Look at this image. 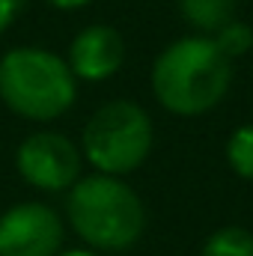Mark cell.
<instances>
[{"mask_svg":"<svg viewBox=\"0 0 253 256\" xmlns=\"http://www.w3.org/2000/svg\"><path fill=\"white\" fill-rule=\"evenodd\" d=\"M236 63L212 36L185 33L167 42L149 68V90L161 110L179 120L212 114L232 90Z\"/></svg>","mask_w":253,"mask_h":256,"instance_id":"cell-1","label":"cell"},{"mask_svg":"<svg viewBox=\"0 0 253 256\" xmlns=\"http://www.w3.org/2000/svg\"><path fill=\"white\" fill-rule=\"evenodd\" d=\"M66 226L96 254H126L146 236V206L128 179L84 173L66 191Z\"/></svg>","mask_w":253,"mask_h":256,"instance_id":"cell-2","label":"cell"},{"mask_svg":"<svg viewBox=\"0 0 253 256\" xmlns=\"http://www.w3.org/2000/svg\"><path fill=\"white\" fill-rule=\"evenodd\" d=\"M78 78L63 54L42 45H15L0 54V102L9 114L33 126L63 120L78 102Z\"/></svg>","mask_w":253,"mask_h":256,"instance_id":"cell-3","label":"cell"},{"mask_svg":"<svg viewBox=\"0 0 253 256\" xmlns=\"http://www.w3.org/2000/svg\"><path fill=\"white\" fill-rule=\"evenodd\" d=\"M78 146L92 173L126 179L149 161L155 149V122L140 102L110 98L90 114Z\"/></svg>","mask_w":253,"mask_h":256,"instance_id":"cell-4","label":"cell"},{"mask_svg":"<svg viewBox=\"0 0 253 256\" xmlns=\"http://www.w3.org/2000/svg\"><path fill=\"white\" fill-rule=\"evenodd\" d=\"M84 167L78 140L51 126L30 131L15 149V173L39 194H66L84 176Z\"/></svg>","mask_w":253,"mask_h":256,"instance_id":"cell-5","label":"cell"},{"mask_svg":"<svg viewBox=\"0 0 253 256\" xmlns=\"http://www.w3.org/2000/svg\"><path fill=\"white\" fill-rule=\"evenodd\" d=\"M66 218L45 200H21L0 214V256H57Z\"/></svg>","mask_w":253,"mask_h":256,"instance_id":"cell-6","label":"cell"},{"mask_svg":"<svg viewBox=\"0 0 253 256\" xmlns=\"http://www.w3.org/2000/svg\"><path fill=\"white\" fill-rule=\"evenodd\" d=\"M126 36L114 24H102V21L80 27L68 39V48L63 54L78 84H104L116 78L120 68L126 66Z\"/></svg>","mask_w":253,"mask_h":256,"instance_id":"cell-7","label":"cell"},{"mask_svg":"<svg viewBox=\"0 0 253 256\" xmlns=\"http://www.w3.org/2000/svg\"><path fill=\"white\" fill-rule=\"evenodd\" d=\"M176 6L190 33L200 36H214L232 18H238V0H176Z\"/></svg>","mask_w":253,"mask_h":256,"instance_id":"cell-8","label":"cell"},{"mask_svg":"<svg viewBox=\"0 0 253 256\" xmlns=\"http://www.w3.org/2000/svg\"><path fill=\"white\" fill-rule=\"evenodd\" d=\"M200 256H253V232L242 224L218 226L202 242Z\"/></svg>","mask_w":253,"mask_h":256,"instance_id":"cell-9","label":"cell"},{"mask_svg":"<svg viewBox=\"0 0 253 256\" xmlns=\"http://www.w3.org/2000/svg\"><path fill=\"white\" fill-rule=\"evenodd\" d=\"M224 158L238 179L253 182V120L230 131L226 146H224Z\"/></svg>","mask_w":253,"mask_h":256,"instance_id":"cell-10","label":"cell"},{"mask_svg":"<svg viewBox=\"0 0 253 256\" xmlns=\"http://www.w3.org/2000/svg\"><path fill=\"white\" fill-rule=\"evenodd\" d=\"M214 45L236 63V60H242V57H248L253 51V27L248 21H242V18H232L226 27H220L214 36Z\"/></svg>","mask_w":253,"mask_h":256,"instance_id":"cell-11","label":"cell"},{"mask_svg":"<svg viewBox=\"0 0 253 256\" xmlns=\"http://www.w3.org/2000/svg\"><path fill=\"white\" fill-rule=\"evenodd\" d=\"M21 3L24 0H0V36L15 24V18L21 12Z\"/></svg>","mask_w":253,"mask_h":256,"instance_id":"cell-12","label":"cell"},{"mask_svg":"<svg viewBox=\"0 0 253 256\" xmlns=\"http://www.w3.org/2000/svg\"><path fill=\"white\" fill-rule=\"evenodd\" d=\"M42 3L51 6V9H57V12H80L90 3H96V0H42Z\"/></svg>","mask_w":253,"mask_h":256,"instance_id":"cell-13","label":"cell"},{"mask_svg":"<svg viewBox=\"0 0 253 256\" xmlns=\"http://www.w3.org/2000/svg\"><path fill=\"white\" fill-rule=\"evenodd\" d=\"M57 256H102V254H96V250H90V248H63Z\"/></svg>","mask_w":253,"mask_h":256,"instance_id":"cell-14","label":"cell"}]
</instances>
